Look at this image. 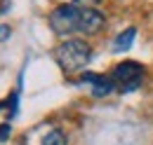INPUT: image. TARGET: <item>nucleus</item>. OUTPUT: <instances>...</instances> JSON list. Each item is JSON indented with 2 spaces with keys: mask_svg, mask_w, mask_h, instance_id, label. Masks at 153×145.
I'll return each instance as SVG.
<instances>
[{
  "mask_svg": "<svg viewBox=\"0 0 153 145\" xmlns=\"http://www.w3.org/2000/svg\"><path fill=\"white\" fill-rule=\"evenodd\" d=\"M111 80L115 82V87L120 91L130 94V91H134L139 84H141V80H144V68H141V63H137V61L118 63L113 68V72H111Z\"/></svg>",
  "mask_w": 153,
  "mask_h": 145,
  "instance_id": "7ed1b4c3",
  "label": "nucleus"
},
{
  "mask_svg": "<svg viewBox=\"0 0 153 145\" xmlns=\"http://www.w3.org/2000/svg\"><path fill=\"white\" fill-rule=\"evenodd\" d=\"M54 59H57L59 68L64 72H78L82 70L87 63H90V59H92V47L85 42V40H66V42H61L57 47V52H54Z\"/></svg>",
  "mask_w": 153,
  "mask_h": 145,
  "instance_id": "f257e3e1",
  "label": "nucleus"
},
{
  "mask_svg": "<svg viewBox=\"0 0 153 145\" xmlns=\"http://www.w3.org/2000/svg\"><path fill=\"white\" fill-rule=\"evenodd\" d=\"M104 26V14L97 12L92 7H80V33H87V35H94L101 31Z\"/></svg>",
  "mask_w": 153,
  "mask_h": 145,
  "instance_id": "20e7f679",
  "label": "nucleus"
},
{
  "mask_svg": "<svg viewBox=\"0 0 153 145\" xmlns=\"http://www.w3.org/2000/svg\"><path fill=\"white\" fill-rule=\"evenodd\" d=\"M10 133H12V127H10V124H0V143H2V141H7V138H10Z\"/></svg>",
  "mask_w": 153,
  "mask_h": 145,
  "instance_id": "6e6552de",
  "label": "nucleus"
},
{
  "mask_svg": "<svg viewBox=\"0 0 153 145\" xmlns=\"http://www.w3.org/2000/svg\"><path fill=\"white\" fill-rule=\"evenodd\" d=\"M42 145H68V141H66V136L59 129H52L50 133L42 136Z\"/></svg>",
  "mask_w": 153,
  "mask_h": 145,
  "instance_id": "0eeeda50",
  "label": "nucleus"
},
{
  "mask_svg": "<svg viewBox=\"0 0 153 145\" xmlns=\"http://www.w3.org/2000/svg\"><path fill=\"white\" fill-rule=\"evenodd\" d=\"M101 0H76V5H82V7H90V5H99Z\"/></svg>",
  "mask_w": 153,
  "mask_h": 145,
  "instance_id": "9d476101",
  "label": "nucleus"
},
{
  "mask_svg": "<svg viewBox=\"0 0 153 145\" xmlns=\"http://www.w3.org/2000/svg\"><path fill=\"white\" fill-rule=\"evenodd\" d=\"M10 33H12V28H10V26H0V42H2V40H7Z\"/></svg>",
  "mask_w": 153,
  "mask_h": 145,
  "instance_id": "1a4fd4ad",
  "label": "nucleus"
},
{
  "mask_svg": "<svg viewBox=\"0 0 153 145\" xmlns=\"http://www.w3.org/2000/svg\"><path fill=\"white\" fill-rule=\"evenodd\" d=\"M134 37H137V28H127V31H123V33H120V35L113 40V52H115V54L127 52V49L132 47Z\"/></svg>",
  "mask_w": 153,
  "mask_h": 145,
  "instance_id": "423d86ee",
  "label": "nucleus"
},
{
  "mask_svg": "<svg viewBox=\"0 0 153 145\" xmlns=\"http://www.w3.org/2000/svg\"><path fill=\"white\" fill-rule=\"evenodd\" d=\"M85 82H92V94H94L97 98H101V96H108L111 91H113L115 82L111 77H104V75H90V72H85V77H82Z\"/></svg>",
  "mask_w": 153,
  "mask_h": 145,
  "instance_id": "39448f33",
  "label": "nucleus"
},
{
  "mask_svg": "<svg viewBox=\"0 0 153 145\" xmlns=\"http://www.w3.org/2000/svg\"><path fill=\"white\" fill-rule=\"evenodd\" d=\"M50 26L59 35L80 33V7L78 5H59L50 14Z\"/></svg>",
  "mask_w": 153,
  "mask_h": 145,
  "instance_id": "f03ea898",
  "label": "nucleus"
}]
</instances>
